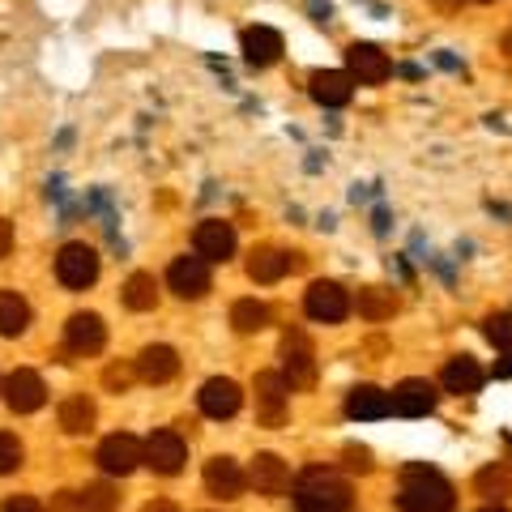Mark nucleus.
<instances>
[{
	"label": "nucleus",
	"mask_w": 512,
	"mask_h": 512,
	"mask_svg": "<svg viewBox=\"0 0 512 512\" xmlns=\"http://www.w3.org/2000/svg\"><path fill=\"white\" fill-rule=\"evenodd\" d=\"M295 508L299 512H355V495L338 470L312 466L295 478Z\"/></svg>",
	"instance_id": "obj_1"
},
{
	"label": "nucleus",
	"mask_w": 512,
	"mask_h": 512,
	"mask_svg": "<svg viewBox=\"0 0 512 512\" xmlns=\"http://www.w3.org/2000/svg\"><path fill=\"white\" fill-rule=\"evenodd\" d=\"M397 508L402 512H453L457 495L453 483L431 470V466H406L402 470V491H397Z\"/></svg>",
	"instance_id": "obj_2"
},
{
	"label": "nucleus",
	"mask_w": 512,
	"mask_h": 512,
	"mask_svg": "<svg viewBox=\"0 0 512 512\" xmlns=\"http://www.w3.org/2000/svg\"><path fill=\"white\" fill-rule=\"evenodd\" d=\"M56 278L69 286V291H86L99 278V252L90 244H64L56 256Z\"/></svg>",
	"instance_id": "obj_3"
},
{
	"label": "nucleus",
	"mask_w": 512,
	"mask_h": 512,
	"mask_svg": "<svg viewBox=\"0 0 512 512\" xmlns=\"http://www.w3.org/2000/svg\"><path fill=\"white\" fill-rule=\"evenodd\" d=\"M286 402H291V380L278 376V372L256 376V419H261L265 427H282Z\"/></svg>",
	"instance_id": "obj_4"
},
{
	"label": "nucleus",
	"mask_w": 512,
	"mask_h": 512,
	"mask_svg": "<svg viewBox=\"0 0 512 512\" xmlns=\"http://www.w3.org/2000/svg\"><path fill=\"white\" fill-rule=\"evenodd\" d=\"M141 461H146V444H141L137 436H128V431H116V436H107L99 444V466L107 474H133Z\"/></svg>",
	"instance_id": "obj_5"
},
{
	"label": "nucleus",
	"mask_w": 512,
	"mask_h": 512,
	"mask_svg": "<svg viewBox=\"0 0 512 512\" xmlns=\"http://www.w3.org/2000/svg\"><path fill=\"white\" fill-rule=\"evenodd\" d=\"M167 282L180 299H201L210 291V261L205 256H175L167 269Z\"/></svg>",
	"instance_id": "obj_6"
},
{
	"label": "nucleus",
	"mask_w": 512,
	"mask_h": 512,
	"mask_svg": "<svg viewBox=\"0 0 512 512\" xmlns=\"http://www.w3.org/2000/svg\"><path fill=\"white\" fill-rule=\"evenodd\" d=\"M312 320H325V325H338V320L350 316V295L342 291L338 282H312L308 286V299H303Z\"/></svg>",
	"instance_id": "obj_7"
},
{
	"label": "nucleus",
	"mask_w": 512,
	"mask_h": 512,
	"mask_svg": "<svg viewBox=\"0 0 512 512\" xmlns=\"http://www.w3.org/2000/svg\"><path fill=\"white\" fill-rule=\"evenodd\" d=\"M5 402L13 414H35L47 402V389H43V376L30 372V367H18L9 380H5Z\"/></svg>",
	"instance_id": "obj_8"
},
{
	"label": "nucleus",
	"mask_w": 512,
	"mask_h": 512,
	"mask_svg": "<svg viewBox=\"0 0 512 512\" xmlns=\"http://www.w3.org/2000/svg\"><path fill=\"white\" fill-rule=\"evenodd\" d=\"M64 342H69L73 355H99L103 342H107L103 316H94V312H77V316H69V325H64Z\"/></svg>",
	"instance_id": "obj_9"
},
{
	"label": "nucleus",
	"mask_w": 512,
	"mask_h": 512,
	"mask_svg": "<svg viewBox=\"0 0 512 512\" xmlns=\"http://www.w3.org/2000/svg\"><path fill=\"white\" fill-rule=\"evenodd\" d=\"M346 64H350V77H355V82H363V86H380L384 77L393 73L389 56H384L376 43H350Z\"/></svg>",
	"instance_id": "obj_10"
},
{
	"label": "nucleus",
	"mask_w": 512,
	"mask_h": 512,
	"mask_svg": "<svg viewBox=\"0 0 512 512\" xmlns=\"http://www.w3.org/2000/svg\"><path fill=\"white\" fill-rule=\"evenodd\" d=\"M184 461H188V448L175 431H154V436L146 440V466L154 474H180Z\"/></svg>",
	"instance_id": "obj_11"
},
{
	"label": "nucleus",
	"mask_w": 512,
	"mask_h": 512,
	"mask_svg": "<svg viewBox=\"0 0 512 512\" xmlns=\"http://www.w3.org/2000/svg\"><path fill=\"white\" fill-rule=\"evenodd\" d=\"M282 359H286V380H291V389H308L316 380V355L303 333H286L282 338Z\"/></svg>",
	"instance_id": "obj_12"
},
{
	"label": "nucleus",
	"mask_w": 512,
	"mask_h": 512,
	"mask_svg": "<svg viewBox=\"0 0 512 512\" xmlns=\"http://www.w3.org/2000/svg\"><path fill=\"white\" fill-rule=\"evenodd\" d=\"M248 483L256 487V495H286L291 491V470H286V461L278 453H256Z\"/></svg>",
	"instance_id": "obj_13"
},
{
	"label": "nucleus",
	"mask_w": 512,
	"mask_h": 512,
	"mask_svg": "<svg viewBox=\"0 0 512 512\" xmlns=\"http://www.w3.org/2000/svg\"><path fill=\"white\" fill-rule=\"evenodd\" d=\"M239 406H244V389H239L235 380L214 376V380L201 384V410L210 414V419H231Z\"/></svg>",
	"instance_id": "obj_14"
},
{
	"label": "nucleus",
	"mask_w": 512,
	"mask_h": 512,
	"mask_svg": "<svg viewBox=\"0 0 512 512\" xmlns=\"http://www.w3.org/2000/svg\"><path fill=\"white\" fill-rule=\"evenodd\" d=\"M436 384L431 380H402L393 389V410L406 414V419H423V414L436 410Z\"/></svg>",
	"instance_id": "obj_15"
},
{
	"label": "nucleus",
	"mask_w": 512,
	"mask_h": 512,
	"mask_svg": "<svg viewBox=\"0 0 512 512\" xmlns=\"http://www.w3.org/2000/svg\"><path fill=\"white\" fill-rule=\"evenodd\" d=\"M235 252V227L222 218H210L197 227V256H205V261H231Z\"/></svg>",
	"instance_id": "obj_16"
},
{
	"label": "nucleus",
	"mask_w": 512,
	"mask_h": 512,
	"mask_svg": "<svg viewBox=\"0 0 512 512\" xmlns=\"http://www.w3.org/2000/svg\"><path fill=\"white\" fill-rule=\"evenodd\" d=\"M393 410V393H384V389H376V384H355L350 389V397H346V414L350 419H384V414Z\"/></svg>",
	"instance_id": "obj_17"
},
{
	"label": "nucleus",
	"mask_w": 512,
	"mask_h": 512,
	"mask_svg": "<svg viewBox=\"0 0 512 512\" xmlns=\"http://www.w3.org/2000/svg\"><path fill=\"white\" fill-rule=\"evenodd\" d=\"M244 470H239V461L231 457H214L205 461V487H210V495H222V500H235L239 491H244Z\"/></svg>",
	"instance_id": "obj_18"
},
{
	"label": "nucleus",
	"mask_w": 512,
	"mask_h": 512,
	"mask_svg": "<svg viewBox=\"0 0 512 512\" xmlns=\"http://www.w3.org/2000/svg\"><path fill=\"white\" fill-rule=\"evenodd\" d=\"M282 56V35L274 26H248L244 30V60L256 64V69H265V64H274Z\"/></svg>",
	"instance_id": "obj_19"
},
{
	"label": "nucleus",
	"mask_w": 512,
	"mask_h": 512,
	"mask_svg": "<svg viewBox=\"0 0 512 512\" xmlns=\"http://www.w3.org/2000/svg\"><path fill=\"white\" fill-rule=\"evenodd\" d=\"M175 372H180V355L171 346H146L137 355V376L146 384H167Z\"/></svg>",
	"instance_id": "obj_20"
},
{
	"label": "nucleus",
	"mask_w": 512,
	"mask_h": 512,
	"mask_svg": "<svg viewBox=\"0 0 512 512\" xmlns=\"http://www.w3.org/2000/svg\"><path fill=\"white\" fill-rule=\"evenodd\" d=\"M295 252H282V248H256L252 261H248V278L252 282H278L295 269Z\"/></svg>",
	"instance_id": "obj_21"
},
{
	"label": "nucleus",
	"mask_w": 512,
	"mask_h": 512,
	"mask_svg": "<svg viewBox=\"0 0 512 512\" xmlns=\"http://www.w3.org/2000/svg\"><path fill=\"white\" fill-rule=\"evenodd\" d=\"M355 77L350 73H338V69H320V73H312V99L320 103V107H342V103H350V86Z\"/></svg>",
	"instance_id": "obj_22"
},
{
	"label": "nucleus",
	"mask_w": 512,
	"mask_h": 512,
	"mask_svg": "<svg viewBox=\"0 0 512 512\" xmlns=\"http://www.w3.org/2000/svg\"><path fill=\"white\" fill-rule=\"evenodd\" d=\"M440 380H444L448 393H478V389H483V367H478L470 355H457V359L444 363Z\"/></svg>",
	"instance_id": "obj_23"
},
{
	"label": "nucleus",
	"mask_w": 512,
	"mask_h": 512,
	"mask_svg": "<svg viewBox=\"0 0 512 512\" xmlns=\"http://www.w3.org/2000/svg\"><path fill=\"white\" fill-rule=\"evenodd\" d=\"M30 325V308L18 291H0V338H22Z\"/></svg>",
	"instance_id": "obj_24"
},
{
	"label": "nucleus",
	"mask_w": 512,
	"mask_h": 512,
	"mask_svg": "<svg viewBox=\"0 0 512 512\" xmlns=\"http://www.w3.org/2000/svg\"><path fill=\"white\" fill-rule=\"evenodd\" d=\"M60 427L69 431V436H82V431L94 427V402L86 393H73L60 402Z\"/></svg>",
	"instance_id": "obj_25"
},
{
	"label": "nucleus",
	"mask_w": 512,
	"mask_h": 512,
	"mask_svg": "<svg viewBox=\"0 0 512 512\" xmlns=\"http://www.w3.org/2000/svg\"><path fill=\"white\" fill-rule=\"evenodd\" d=\"M124 303L133 312H150L154 303H158V282H154V274H133L124 282Z\"/></svg>",
	"instance_id": "obj_26"
},
{
	"label": "nucleus",
	"mask_w": 512,
	"mask_h": 512,
	"mask_svg": "<svg viewBox=\"0 0 512 512\" xmlns=\"http://www.w3.org/2000/svg\"><path fill=\"white\" fill-rule=\"evenodd\" d=\"M231 325L239 333H261L269 325V308H265V303H256V299H239L231 308Z\"/></svg>",
	"instance_id": "obj_27"
},
{
	"label": "nucleus",
	"mask_w": 512,
	"mask_h": 512,
	"mask_svg": "<svg viewBox=\"0 0 512 512\" xmlns=\"http://www.w3.org/2000/svg\"><path fill=\"white\" fill-rule=\"evenodd\" d=\"M393 308H397V299H393V291H384V286H363L359 291V312L367 320H389Z\"/></svg>",
	"instance_id": "obj_28"
},
{
	"label": "nucleus",
	"mask_w": 512,
	"mask_h": 512,
	"mask_svg": "<svg viewBox=\"0 0 512 512\" xmlns=\"http://www.w3.org/2000/svg\"><path fill=\"white\" fill-rule=\"evenodd\" d=\"M474 487H478V495H487V500H508V495H512V478L500 466H487V470H478Z\"/></svg>",
	"instance_id": "obj_29"
},
{
	"label": "nucleus",
	"mask_w": 512,
	"mask_h": 512,
	"mask_svg": "<svg viewBox=\"0 0 512 512\" xmlns=\"http://www.w3.org/2000/svg\"><path fill=\"white\" fill-rule=\"evenodd\" d=\"M116 504H120V495L107 483H90L82 491V512H116Z\"/></svg>",
	"instance_id": "obj_30"
},
{
	"label": "nucleus",
	"mask_w": 512,
	"mask_h": 512,
	"mask_svg": "<svg viewBox=\"0 0 512 512\" xmlns=\"http://www.w3.org/2000/svg\"><path fill=\"white\" fill-rule=\"evenodd\" d=\"M483 333H487V342H491V346L512 350V316H508V312L487 316V320H483Z\"/></svg>",
	"instance_id": "obj_31"
},
{
	"label": "nucleus",
	"mask_w": 512,
	"mask_h": 512,
	"mask_svg": "<svg viewBox=\"0 0 512 512\" xmlns=\"http://www.w3.org/2000/svg\"><path fill=\"white\" fill-rule=\"evenodd\" d=\"M18 466H22V444H18V436L0 431V474H13Z\"/></svg>",
	"instance_id": "obj_32"
},
{
	"label": "nucleus",
	"mask_w": 512,
	"mask_h": 512,
	"mask_svg": "<svg viewBox=\"0 0 512 512\" xmlns=\"http://www.w3.org/2000/svg\"><path fill=\"white\" fill-rule=\"evenodd\" d=\"M346 466L367 474V470H372V453H367V448H355V444H350V448H346Z\"/></svg>",
	"instance_id": "obj_33"
},
{
	"label": "nucleus",
	"mask_w": 512,
	"mask_h": 512,
	"mask_svg": "<svg viewBox=\"0 0 512 512\" xmlns=\"http://www.w3.org/2000/svg\"><path fill=\"white\" fill-rule=\"evenodd\" d=\"M5 512H47L35 495H13V500H5Z\"/></svg>",
	"instance_id": "obj_34"
},
{
	"label": "nucleus",
	"mask_w": 512,
	"mask_h": 512,
	"mask_svg": "<svg viewBox=\"0 0 512 512\" xmlns=\"http://www.w3.org/2000/svg\"><path fill=\"white\" fill-rule=\"evenodd\" d=\"M52 512H82V495H73V491H60L56 500H52Z\"/></svg>",
	"instance_id": "obj_35"
},
{
	"label": "nucleus",
	"mask_w": 512,
	"mask_h": 512,
	"mask_svg": "<svg viewBox=\"0 0 512 512\" xmlns=\"http://www.w3.org/2000/svg\"><path fill=\"white\" fill-rule=\"evenodd\" d=\"M128 380H133V372H128V367H107V376H103L107 389H128Z\"/></svg>",
	"instance_id": "obj_36"
},
{
	"label": "nucleus",
	"mask_w": 512,
	"mask_h": 512,
	"mask_svg": "<svg viewBox=\"0 0 512 512\" xmlns=\"http://www.w3.org/2000/svg\"><path fill=\"white\" fill-rule=\"evenodd\" d=\"M9 248H13V227H9V218H0V261L9 256Z\"/></svg>",
	"instance_id": "obj_37"
},
{
	"label": "nucleus",
	"mask_w": 512,
	"mask_h": 512,
	"mask_svg": "<svg viewBox=\"0 0 512 512\" xmlns=\"http://www.w3.org/2000/svg\"><path fill=\"white\" fill-rule=\"evenodd\" d=\"M146 512H180V508H175L171 500H154V504H146Z\"/></svg>",
	"instance_id": "obj_38"
},
{
	"label": "nucleus",
	"mask_w": 512,
	"mask_h": 512,
	"mask_svg": "<svg viewBox=\"0 0 512 512\" xmlns=\"http://www.w3.org/2000/svg\"><path fill=\"white\" fill-rule=\"evenodd\" d=\"M495 376H512V355H504L500 363H495Z\"/></svg>",
	"instance_id": "obj_39"
},
{
	"label": "nucleus",
	"mask_w": 512,
	"mask_h": 512,
	"mask_svg": "<svg viewBox=\"0 0 512 512\" xmlns=\"http://www.w3.org/2000/svg\"><path fill=\"white\" fill-rule=\"evenodd\" d=\"M483 512H504V508H483Z\"/></svg>",
	"instance_id": "obj_40"
},
{
	"label": "nucleus",
	"mask_w": 512,
	"mask_h": 512,
	"mask_svg": "<svg viewBox=\"0 0 512 512\" xmlns=\"http://www.w3.org/2000/svg\"><path fill=\"white\" fill-rule=\"evenodd\" d=\"M508 448H512V436H508Z\"/></svg>",
	"instance_id": "obj_41"
},
{
	"label": "nucleus",
	"mask_w": 512,
	"mask_h": 512,
	"mask_svg": "<svg viewBox=\"0 0 512 512\" xmlns=\"http://www.w3.org/2000/svg\"><path fill=\"white\" fill-rule=\"evenodd\" d=\"M483 5H487V0H483Z\"/></svg>",
	"instance_id": "obj_42"
}]
</instances>
